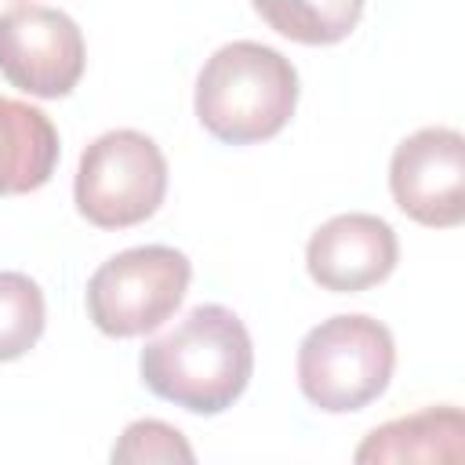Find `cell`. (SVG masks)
<instances>
[{"mask_svg": "<svg viewBox=\"0 0 465 465\" xmlns=\"http://www.w3.org/2000/svg\"><path fill=\"white\" fill-rule=\"evenodd\" d=\"M138 371L153 396L189 414H222L251 385V334L232 309L196 305L174 331L142 349Z\"/></svg>", "mask_w": 465, "mask_h": 465, "instance_id": "obj_1", "label": "cell"}, {"mask_svg": "<svg viewBox=\"0 0 465 465\" xmlns=\"http://www.w3.org/2000/svg\"><path fill=\"white\" fill-rule=\"evenodd\" d=\"M196 120L225 145H254L287 127L298 105L291 58L258 40L218 47L196 76Z\"/></svg>", "mask_w": 465, "mask_h": 465, "instance_id": "obj_2", "label": "cell"}, {"mask_svg": "<svg viewBox=\"0 0 465 465\" xmlns=\"http://www.w3.org/2000/svg\"><path fill=\"white\" fill-rule=\"evenodd\" d=\"M396 367V341L389 327L363 312H341L316 323L298 345V389L327 411L349 414L374 403Z\"/></svg>", "mask_w": 465, "mask_h": 465, "instance_id": "obj_3", "label": "cell"}, {"mask_svg": "<svg viewBox=\"0 0 465 465\" xmlns=\"http://www.w3.org/2000/svg\"><path fill=\"white\" fill-rule=\"evenodd\" d=\"M167 193V160L160 145L131 127L98 134L73 182L76 211L98 229H131L153 218Z\"/></svg>", "mask_w": 465, "mask_h": 465, "instance_id": "obj_4", "label": "cell"}, {"mask_svg": "<svg viewBox=\"0 0 465 465\" xmlns=\"http://www.w3.org/2000/svg\"><path fill=\"white\" fill-rule=\"evenodd\" d=\"M193 280V262L163 243L113 254L87 280V316L109 338H138L174 316Z\"/></svg>", "mask_w": 465, "mask_h": 465, "instance_id": "obj_5", "label": "cell"}, {"mask_svg": "<svg viewBox=\"0 0 465 465\" xmlns=\"http://www.w3.org/2000/svg\"><path fill=\"white\" fill-rule=\"evenodd\" d=\"M80 25L44 4H18L0 15V76L33 98H65L84 76Z\"/></svg>", "mask_w": 465, "mask_h": 465, "instance_id": "obj_6", "label": "cell"}, {"mask_svg": "<svg viewBox=\"0 0 465 465\" xmlns=\"http://www.w3.org/2000/svg\"><path fill=\"white\" fill-rule=\"evenodd\" d=\"M396 207L429 229H450L465 218V138L454 127H421L407 134L389 163Z\"/></svg>", "mask_w": 465, "mask_h": 465, "instance_id": "obj_7", "label": "cell"}, {"mask_svg": "<svg viewBox=\"0 0 465 465\" xmlns=\"http://www.w3.org/2000/svg\"><path fill=\"white\" fill-rule=\"evenodd\" d=\"M400 262V240L392 225L367 211L334 214L323 222L305 247L309 276L334 294H356L392 276Z\"/></svg>", "mask_w": 465, "mask_h": 465, "instance_id": "obj_8", "label": "cell"}, {"mask_svg": "<svg viewBox=\"0 0 465 465\" xmlns=\"http://www.w3.org/2000/svg\"><path fill=\"white\" fill-rule=\"evenodd\" d=\"M58 167V131L29 102L0 94V196L36 193Z\"/></svg>", "mask_w": 465, "mask_h": 465, "instance_id": "obj_9", "label": "cell"}, {"mask_svg": "<svg viewBox=\"0 0 465 465\" xmlns=\"http://www.w3.org/2000/svg\"><path fill=\"white\" fill-rule=\"evenodd\" d=\"M465 418L454 403L425 407L418 414L378 425L360 447L356 461H461L465 454Z\"/></svg>", "mask_w": 465, "mask_h": 465, "instance_id": "obj_10", "label": "cell"}, {"mask_svg": "<svg viewBox=\"0 0 465 465\" xmlns=\"http://www.w3.org/2000/svg\"><path fill=\"white\" fill-rule=\"evenodd\" d=\"M251 4L269 29L309 47L341 44L363 18V0H251Z\"/></svg>", "mask_w": 465, "mask_h": 465, "instance_id": "obj_11", "label": "cell"}, {"mask_svg": "<svg viewBox=\"0 0 465 465\" xmlns=\"http://www.w3.org/2000/svg\"><path fill=\"white\" fill-rule=\"evenodd\" d=\"M47 323L44 291L25 272H0V363L25 356Z\"/></svg>", "mask_w": 465, "mask_h": 465, "instance_id": "obj_12", "label": "cell"}, {"mask_svg": "<svg viewBox=\"0 0 465 465\" xmlns=\"http://www.w3.org/2000/svg\"><path fill=\"white\" fill-rule=\"evenodd\" d=\"M113 461L120 465H142V461H196L189 440L167 425V421H156V418H142V421H131L124 429V436L116 440L113 447Z\"/></svg>", "mask_w": 465, "mask_h": 465, "instance_id": "obj_13", "label": "cell"}]
</instances>
